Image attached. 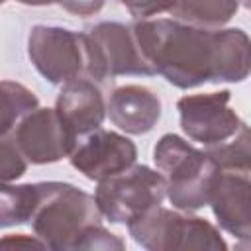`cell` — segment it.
<instances>
[{
  "label": "cell",
  "mask_w": 251,
  "mask_h": 251,
  "mask_svg": "<svg viewBox=\"0 0 251 251\" xmlns=\"http://www.w3.org/2000/svg\"><path fill=\"white\" fill-rule=\"evenodd\" d=\"M135 41L145 61L169 84L243 82L251 71V41L241 27L208 29L175 18L137 20Z\"/></svg>",
  "instance_id": "6da1fadb"
},
{
  "label": "cell",
  "mask_w": 251,
  "mask_h": 251,
  "mask_svg": "<svg viewBox=\"0 0 251 251\" xmlns=\"http://www.w3.org/2000/svg\"><path fill=\"white\" fill-rule=\"evenodd\" d=\"M39 202L31 227L45 247L55 251H80L86 231L102 224L92 194L71 182H39Z\"/></svg>",
  "instance_id": "7a4b0ae2"
},
{
  "label": "cell",
  "mask_w": 251,
  "mask_h": 251,
  "mask_svg": "<svg viewBox=\"0 0 251 251\" xmlns=\"http://www.w3.org/2000/svg\"><path fill=\"white\" fill-rule=\"evenodd\" d=\"M153 161L165 178L173 208L192 212L208 206L220 167L206 149H196L176 133H165L153 147Z\"/></svg>",
  "instance_id": "3957f363"
},
{
  "label": "cell",
  "mask_w": 251,
  "mask_h": 251,
  "mask_svg": "<svg viewBox=\"0 0 251 251\" xmlns=\"http://www.w3.org/2000/svg\"><path fill=\"white\" fill-rule=\"evenodd\" d=\"M129 235L137 245L149 251H175V249H208L227 251L220 229L206 218L192 216L184 210H169L153 206L137 220L127 224Z\"/></svg>",
  "instance_id": "277c9868"
},
{
  "label": "cell",
  "mask_w": 251,
  "mask_h": 251,
  "mask_svg": "<svg viewBox=\"0 0 251 251\" xmlns=\"http://www.w3.org/2000/svg\"><path fill=\"white\" fill-rule=\"evenodd\" d=\"M167 198V184L159 171L147 165H131L129 169L98 180L94 200L112 224H129Z\"/></svg>",
  "instance_id": "5b68a950"
},
{
  "label": "cell",
  "mask_w": 251,
  "mask_h": 251,
  "mask_svg": "<svg viewBox=\"0 0 251 251\" xmlns=\"http://www.w3.org/2000/svg\"><path fill=\"white\" fill-rule=\"evenodd\" d=\"M82 33L88 78L104 82L124 75H155L135 41L131 25L120 22H100L86 27Z\"/></svg>",
  "instance_id": "8992f818"
},
{
  "label": "cell",
  "mask_w": 251,
  "mask_h": 251,
  "mask_svg": "<svg viewBox=\"0 0 251 251\" xmlns=\"http://www.w3.org/2000/svg\"><path fill=\"white\" fill-rule=\"evenodd\" d=\"M27 55L37 73L51 84L86 76L84 33L61 25H33L27 35Z\"/></svg>",
  "instance_id": "52a82bcc"
},
{
  "label": "cell",
  "mask_w": 251,
  "mask_h": 251,
  "mask_svg": "<svg viewBox=\"0 0 251 251\" xmlns=\"http://www.w3.org/2000/svg\"><path fill=\"white\" fill-rule=\"evenodd\" d=\"M229 90L182 96L176 102L182 131L204 147L231 139L245 122L233 108H229Z\"/></svg>",
  "instance_id": "ba28073f"
},
{
  "label": "cell",
  "mask_w": 251,
  "mask_h": 251,
  "mask_svg": "<svg viewBox=\"0 0 251 251\" xmlns=\"http://www.w3.org/2000/svg\"><path fill=\"white\" fill-rule=\"evenodd\" d=\"M12 139L27 163L47 165L71 155L78 137L65 126L55 108H35L14 127Z\"/></svg>",
  "instance_id": "9c48e42d"
},
{
  "label": "cell",
  "mask_w": 251,
  "mask_h": 251,
  "mask_svg": "<svg viewBox=\"0 0 251 251\" xmlns=\"http://www.w3.org/2000/svg\"><path fill=\"white\" fill-rule=\"evenodd\" d=\"M69 159L88 180L98 182L129 169L137 159V147L129 137L98 127L82 135V139L78 137Z\"/></svg>",
  "instance_id": "30bf717a"
},
{
  "label": "cell",
  "mask_w": 251,
  "mask_h": 251,
  "mask_svg": "<svg viewBox=\"0 0 251 251\" xmlns=\"http://www.w3.org/2000/svg\"><path fill=\"white\" fill-rule=\"evenodd\" d=\"M249 190V171L220 169L214 178L208 200V206H212L220 227L241 241H249L251 235Z\"/></svg>",
  "instance_id": "8fae6325"
},
{
  "label": "cell",
  "mask_w": 251,
  "mask_h": 251,
  "mask_svg": "<svg viewBox=\"0 0 251 251\" xmlns=\"http://www.w3.org/2000/svg\"><path fill=\"white\" fill-rule=\"evenodd\" d=\"M55 110L65 126L76 137H82L102 126L106 118V98L96 80L76 76L61 84Z\"/></svg>",
  "instance_id": "7c38bea8"
},
{
  "label": "cell",
  "mask_w": 251,
  "mask_h": 251,
  "mask_svg": "<svg viewBox=\"0 0 251 251\" xmlns=\"http://www.w3.org/2000/svg\"><path fill=\"white\" fill-rule=\"evenodd\" d=\"M161 98L141 84L118 86L106 100V114L110 122L129 135L151 131L161 120Z\"/></svg>",
  "instance_id": "4fadbf2b"
},
{
  "label": "cell",
  "mask_w": 251,
  "mask_h": 251,
  "mask_svg": "<svg viewBox=\"0 0 251 251\" xmlns=\"http://www.w3.org/2000/svg\"><path fill=\"white\" fill-rule=\"evenodd\" d=\"M239 10V0H176L171 16L184 24L218 29L226 25Z\"/></svg>",
  "instance_id": "5bb4252c"
},
{
  "label": "cell",
  "mask_w": 251,
  "mask_h": 251,
  "mask_svg": "<svg viewBox=\"0 0 251 251\" xmlns=\"http://www.w3.org/2000/svg\"><path fill=\"white\" fill-rule=\"evenodd\" d=\"M39 182H0V227L20 226L31 220L39 202Z\"/></svg>",
  "instance_id": "9a60e30c"
},
{
  "label": "cell",
  "mask_w": 251,
  "mask_h": 251,
  "mask_svg": "<svg viewBox=\"0 0 251 251\" xmlns=\"http://www.w3.org/2000/svg\"><path fill=\"white\" fill-rule=\"evenodd\" d=\"M39 106L37 96L16 80H0V135H8L16 124Z\"/></svg>",
  "instance_id": "2e32d148"
},
{
  "label": "cell",
  "mask_w": 251,
  "mask_h": 251,
  "mask_svg": "<svg viewBox=\"0 0 251 251\" xmlns=\"http://www.w3.org/2000/svg\"><path fill=\"white\" fill-rule=\"evenodd\" d=\"M206 153L220 169L233 171H249V127L247 124L231 137V141H224L218 145L206 147Z\"/></svg>",
  "instance_id": "e0dca14e"
},
{
  "label": "cell",
  "mask_w": 251,
  "mask_h": 251,
  "mask_svg": "<svg viewBox=\"0 0 251 251\" xmlns=\"http://www.w3.org/2000/svg\"><path fill=\"white\" fill-rule=\"evenodd\" d=\"M27 171V161L12 137L0 135V182H14Z\"/></svg>",
  "instance_id": "ac0fdd59"
},
{
  "label": "cell",
  "mask_w": 251,
  "mask_h": 251,
  "mask_svg": "<svg viewBox=\"0 0 251 251\" xmlns=\"http://www.w3.org/2000/svg\"><path fill=\"white\" fill-rule=\"evenodd\" d=\"M120 2L135 20H149L151 16L171 12L176 0H120Z\"/></svg>",
  "instance_id": "d6986e66"
},
{
  "label": "cell",
  "mask_w": 251,
  "mask_h": 251,
  "mask_svg": "<svg viewBox=\"0 0 251 251\" xmlns=\"http://www.w3.org/2000/svg\"><path fill=\"white\" fill-rule=\"evenodd\" d=\"M57 4L76 16H94L104 8L106 0H57Z\"/></svg>",
  "instance_id": "ffe728a7"
},
{
  "label": "cell",
  "mask_w": 251,
  "mask_h": 251,
  "mask_svg": "<svg viewBox=\"0 0 251 251\" xmlns=\"http://www.w3.org/2000/svg\"><path fill=\"white\" fill-rule=\"evenodd\" d=\"M0 247H24V249H29V247H35V249H47L45 243L37 237V235H25V233H8L4 237H0Z\"/></svg>",
  "instance_id": "44dd1931"
},
{
  "label": "cell",
  "mask_w": 251,
  "mask_h": 251,
  "mask_svg": "<svg viewBox=\"0 0 251 251\" xmlns=\"http://www.w3.org/2000/svg\"><path fill=\"white\" fill-rule=\"evenodd\" d=\"M20 4H25V6H49L57 0H18Z\"/></svg>",
  "instance_id": "7402d4cb"
},
{
  "label": "cell",
  "mask_w": 251,
  "mask_h": 251,
  "mask_svg": "<svg viewBox=\"0 0 251 251\" xmlns=\"http://www.w3.org/2000/svg\"><path fill=\"white\" fill-rule=\"evenodd\" d=\"M243 2V6H249V0H241Z\"/></svg>",
  "instance_id": "603a6c76"
},
{
  "label": "cell",
  "mask_w": 251,
  "mask_h": 251,
  "mask_svg": "<svg viewBox=\"0 0 251 251\" xmlns=\"http://www.w3.org/2000/svg\"><path fill=\"white\" fill-rule=\"evenodd\" d=\"M4 2H6V0H0V6H2V4H4Z\"/></svg>",
  "instance_id": "cb8c5ba5"
}]
</instances>
